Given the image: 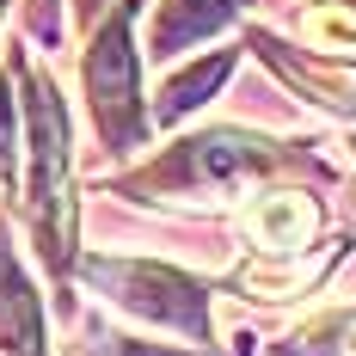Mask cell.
<instances>
[{
	"label": "cell",
	"instance_id": "5bb4252c",
	"mask_svg": "<svg viewBox=\"0 0 356 356\" xmlns=\"http://www.w3.org/2000/svg\"><path fill=\"white\" fill-rule=\"evenodd\" d=\"M0 13H6V0H0Z\"/></svg>",
	"mask_w": 356,
	"mask_h": 356
},
{
	"label": "cell",
	"instance_id": "277c9868",
	"mask_svg": "<svg viewBox=\"0 0 356 356\" xmlns=\"http://www.w3.org/2000/svg\"><path fill=\"white\" fill-rule=\"evenodd\" d=\"M86 105L111 154L142 142V99H136V43H129V6L111 13V25L86 49Z\"/></svg>",
	"mask_w": 356,
	"mask_h": 356
},
{
	"label": "cell",
	"instance_id": "6da1fadb",
	"mask_svg": "<svg viewBox=\"0 0 356 356\" xmlns=\"http://www.w3.org/2000/svg\"><path fill=\"white\" fill-rule=\"evenodd\" d=\"M25 129H31V234L49 270H68L74 246V154H68V111L56 80L37 68L25 92Z\"/></svg>",
	"mask_w": 356,
	"mask_h": 356
},
{
	"label": "cell",
	"instance_id": "ba28073f",
	"mask_svg": "<svg viewBox=\"0 0 356 356\" xmlns=\"http://www.w3.org/2000/svg\"><path fill=\"white\" fill-rule=\"evenodd\" d=\"M234 74V49H215L203 62H191V68H178L166 86H160V123H178V117H191V111L209 99L215 86Z\"/></svg>",
	"mask_w": 356,
	"mask_h": 356
},
{
	"label": "cell",
	"instance_id": "9c48e42d",
	"mask_svg": "<svg viewBox=\"0 0 356 356\" xmlns=\"http://www.w3.org/2000/svg\"><path fill=\"white\" fill-rule=\"evenodd\" d=\"M301 37L320 49V56H338V62H356V6L344 0H320L301 13Z\"/></svg>",
	"mask_w": 356,
	"mask_h": 356
},
{
	"label": "cell",
	"instance_id": "52a82bcc",
	"mask_svg": "<svg viewBox=\"0 0 356 356\" xmlns=\"http://www.w3.org/2000/svg\"><path fill=\"white\" fill-rule=\"evenodd\" d=\"M0 350L6 356H43V332H37V295L25 289L13 252L0 246Z\"/></svg>",
	"mask_w": 356,
	"mask_h": 356
},
{
	"label": "cell",
	"instance_id": "7c38bea8",
	"mask_svg": "<svg viewBox=\"0 0 356 356\" xmlns=\"http://www.w3.org/2000/svg\"><path fill=\"white\" fill-rule=\"evenodd\" d=\"M74 6H80V19H92V13H99L105 0H74Z\"/></svg>",
	"mask_w": 356,
	"mask_h": 356
},
{
	"label": "cell",
	"instance_id": "8992f818",
	"mask_svg": "<svg viewBox=\"0 0 356 356\" xmlns=\"http://www.w3.org/2000/svg\"><path fill=\"white\" fill-rule=\"evenodd\" d=\"M240 6H246V0H166V6L154 13V37H147V49H154V56H178V49H191L197 37L221 31Z\"/></svg>",
	"mask_w": 356,
	"mask_h": 356
},
{
	"label": "cell",
	"instance_id": "30bf717a",
	"mask_svg": "<svg viewBox=\"0 0 356 356\" xmlns=\"http://www.w3.org/2000/svg\"><path fill=\"white\" fill-rule=\"evenodd\" d=\"M19 117H13V74H0V191L13 184V160H19Z\"/></svg>",
	"mask_w": 356,
	"mask_h": 356
},
{
	"label": "cell",
	"instance_id": "4fadbf2b",
	"mask_svg": "<svg viewBox=\"0 0 356 356\" xmlns=\"http://www.w3.org/2000/svg\"><path fill=\"white\" fill-rule=\"evenodd\" d=\"M344 356H356V320H350V332H344Z\"/></svg>",
	"mask_w": 356,
	"mask_h": 356
},
{
	"label": "cell",
	"instance_id": "5b68a950",
	"mask_svg": "<svg viewBox=\"0 0 356 356\" xmlns=\"http://www.w3.org/2000/svg\"><path fill=\"white\" fill-rule=\"evenodd\" d=\"M246 234H252V246L277 252V258H295L320 234V203L301 197V191H264V197L246 203Z\"/></svg>",
	"mask_w": 356,
	"mask_h": 356
},
{
	"label": "cell",
	"instance_id": "8fae6325",
	"mask_svg": "<svg viewBox=\"0 0 356 356\" xmlns=\"http://www.w3.org/2000/svg\"><path fill=\"white\" fill-rule=\"evenodd\" d=\"M129 356H184V350H154V344H136Z\"/></svg>",
	"mask_w": 356,
	"mask_h": 356
},
{
	"label": "cell",
	"instance_id": "7a4b0ae2",
	"mask_svg": "<svg viewBox=\"0 0 356 356\" xmlns=\"http://www.w3.org/2000/svg\"><path fill=\"white\" fill-rule=\"evenodd\" d=\"M277 160L283 154H277V142H264V136L215 129V136H191L166 160H154L136 178V191H234V184H246L252 172H264Z\"/></svg>",
	"mask_w": 356,
	"mask_h": 356
},
{
	"label": "cell",
	"instance_id": "9a60e30c",
	"mask_svg": "<svg viewBox=\"0 0 356 356\" xmlns=\"http://www.w3.org/2000/svg\"><path fill=\"white\" fill-rule=\"evenodd\" d=\"M129 6H136V0H129Z\"/></svg>",
	"mask_w": 356,
	"mask_h": 356
},
{
	"label": "cell",
	"instance_id": "3957f363",
	"mask_svg": "<svg viewBox=\"0 0 356 356\" xmlns=\"http://www.w3.org/2000/svg\"><path fill=\"white\" fill-rule=\"evenodd\" d=\"M86 277L105 289L117 307H129V314H142V320H154V325H172V332H191V338L209 332V295L191 283V277L166 270V264H142V258H86Z\"/></svg>",
	"mask_w": 356,
	"mask_h": 356
}]
</instances>
